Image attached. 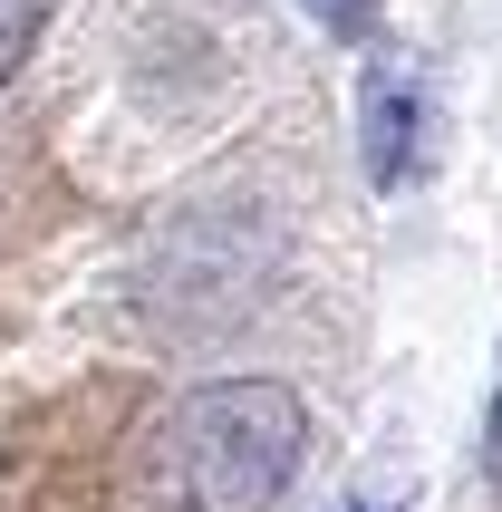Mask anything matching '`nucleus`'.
<instances>
[{"label":"nucleus","instance_id":"39448f33","mask_svg":"<svg viewBox=\"0 0 502 512\" xmlns=\"http://www.w3.org/2000/svg\"><path fill=\"white\" fill-rule=\"evenodd\" d=\"M358 512H387V503H358Z\"/></svg>","mask_w":502,"mask_h":512},{"label":"nucleus","instance_id":"7ed1b4c3","mask_svg":"<svg viewBox=\"0 0 502 512\" xmlns=\"http://www.w3.org/2000/svg\"><path fill=\"white\" fill-rule=\"evenodd\" d=\"M29 39H39V0H0V87L20 78Z\"/></svg>","mask_w":502,"mask_h":512},{"label":"nucleus","instance_id":"20e7f679","mask_svg":"<svg viewBox=\"0 0 502 512\" xmlns=\"http://www.w3.org/2000/svg\"><path fill=\"white\" fill-rule=\"evenodd\" d=\"M483 474H493V493H502V387H493V416H483Z\"/></svg>","mask_w":502,"mask_h":512},{"label":"nucleus","instance_id":"f03ea898","mask_svg":"<svg viewBox=\"0 0 502 512\" xmlns=\"http://www.w3.org/2000/svg\"><path fill=\"white\" fill-rule=\"evenodd\" d=\"M416 126H425L416 78H406V68H367V174H377V184H406Z\"/></svg>","mask_w":502,"mask_h":512},{"label":"nucleus","instance_id":"f257e3e1","mask_svg":"<svg viewBox=\"0 0 502 512\" xmlns=\"http://www.w3.org/2000/svg\"><path fill=\"white\" fill-rule=\"evenodd\" d=\"M309 406L280 377H213L155 426V503L165 512H271L300 474Z\"/></svg>","mask_w":502,"mask_h":512}]
</instances>
